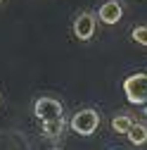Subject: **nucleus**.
Instances as JSON below:
<instances>
[{"label":"nucleus","instance_id":"nucleus-1","mask_svg":"<svg viewBox=\"0 0 147 150\" xmlns=\"http://www.w3.org/2000/svg\"><path fill=\"white\" fill-rule=\"evenodd\" d=\"M100 126V115L93 107L78 110L76 115L71 117V131H76L78 136H93Z\"/></svg>","mask_w":147,"mask_h":150},{"label":"nucleus","instance_id":"nucleus-2","mask_svg":"<svg viewBox=\"0 0 147 150\" xmlns=\"http://www.w3.org/2000/svg\"><path fill=\"white\" fill-rule=\"evenodd\" d=\"M123 93H126L128 103L145 105L147 103V74H131L123 81Z\"/></svg>","mask_w":147,"mask_h":150},{"label":"nucleus","instance_id":"nucleus-3","mask_svg":"<svg viewBox=\"0 0 147 150\" xmlns=\"http://www.w3.org/2000/svg\"><path fill=\"white\" fill-rule=\"evenodd\" d=\"M33 112H36V117H38L43 124L62 119V105H60V100H55V98H50V96H43V98L36 100Z\"/></svg>","mask_w":147,"mask_h":150},{"label":"nucleus","instance_id":"nucleus-4","mask_svg":"<svg viewBox=\"0 0 147 150\" xmlns=\"http://www.w3.org/2000/svg\"><path fill=\"white\" fill-rule=\"evenodd\" d=\"M74 33L78 41H90L95 36V14L93 12H81L74 19Z\"/></svg>","mask_w":147,"mask_h":150},{"label":"nucleus","instance_id":"nucleus-5","mask_svg":"<svg viewBox=\"0 0 147 150\" xmlns=\"http://www.w3.org/2000/svg\"><path fill=\"white\" fill-rule=\"evenodd\" d=\"M121 17H123V10H121V5L116 3V0H107V3H102L100 10H97V19L102 24H107V26L119 24Z\"/></svg>","mask_w":147,"mask_h":150},{"label":"nucleus","instance_id":"nucleus-6","mask_svg":"<svg viewBox=\"0 0 147 150\" xmlns=\"http://www.w3.org/2000/svg\"><path fill=\"white\" fill-rule=\"evenodd\" d=\"M128 141H131L133 145L147 143V126H145V124H133L131 131H128Z\"/></svg>","mask_w":147,"mask_h":150},{"label":"nucleus","instance_id":"nucleus-7","mask_svg":"<svg viewBox=\"0 0 147 150\" xmlns=\"http://www.w3.org/2000/svg\"><path fill=\"white\" fill-rule=\"evenodd\" d=\"M133 124H135V122L128 117V115H116V117L112 119V129L116 131V134H128Z\"/></svg>","mask_w":147,"mask_h":150},{"label":"nucleus","instance_id":"nucleus-8","mask_svg":"<svg viewBox=\"0 0 147 150\" xmlns=\"http://www.w3.org/2000/svg\"><path fill=\"white\" fill-rule=\"evenodd\" d=\"M131 38H133L138 45H145V48H147V26H145V24L135 26V29L131 31Z\"/></svg>","mask_w":147,"mask_h":150},{"label":"nucleus","instance_id":"nucleus-9","mask_svg":"<svg viewBox=\"0 0 147 150\" xmlns=\"http://www.w3.org/2000/svg\"><path fill=\"white\" fill-rule=\"evenodd\" d=\"M62 126H64V119H57V122H48V124H43L45 136H60Z\"/></svg>","mask_w":147,"mask_h":150},{"label":"nucleus","instance_id":"nucleus-10","mask_svg":"<svg viewBox=\"0 0 147 150\" xmlns=\"http://www.w3.org/2000/svg\"><path fill=\"white\" fill-rule=\"evenodd\" d=\"M142 112H145V115H147V103H145V110H142Z\"/></svg>","mask_w":147,"mask_h":150},{"label":"nucleus","instance_id":"nucleus-11","mask_svg":"<svg viewBox=\"0 0 147 150\" xmlns=\"http://www.w3.org/2000/svg\"><path fill=\"white\" fill-rule=\"evenodd\" d=\"M0 3H3V0H0Z\"/></svg>","mask_w":147,"mask_h":150}]
</instances>
